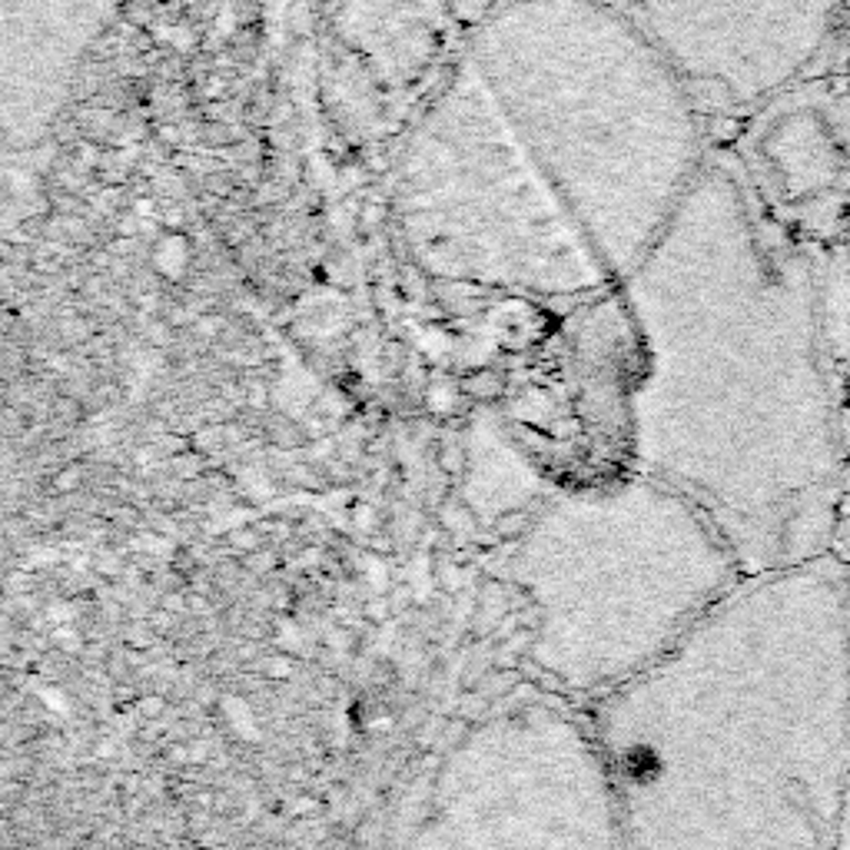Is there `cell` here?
I'll list each match as a JSON object with an SVG mask.
<instances>
[{
    "mask_svg": "<svg viewBox=\"0 0 850 850\" xmlns=\"http://www.w3.org/2000/svg\"><path fill=\"white\" fill-rule=\"evenodd\" d=\"M469 60L625 279L705 170L688 80L615 0H502Z\"/></svg>",
    "mask_w": 850,
    "mask_h": 850,
    "instance_id": "obj_3",
    "label": "cell"
},
{
    "mask_svg": "<svg viewBox=\"0 0 850 850\" xmlns=\"http://www.w3.org/2000/svg\"><path fill=\"white\" fill-rule=\"evenodd\" d=\"M695 96L751 106L801 80L850 0H615Z\"/></svg>",
    "mask_w": 850,
    "mask_h": 850,
    "instance_id": "obj_7",
    "label": "cell"
},
{
    "mask_svg": "<svg viewBox=\"0 0 850 850\" xmlns=\"http://www.w3.org/2000/svg\"><path fill=\"white\" fill-rule=\"evenodd\" d=\"M120 0H0V130L7 150L37 146Z\"/></svg>",
    "mask_w": 850,
    "mask_h": 850,
    "instance_id": "obj_8",
    "label": "cell"
},
{
    "mask_svg": "<svg viewBox=\"0 0 850 850\" xmlns=\"http://www.w3.org/2000/svg\"><path fill=\"white\" fill-rule=\"evenodd\" d=\"M628 850H834L850 788V578L745 575L658 665L592 705Z\"/></svg>",
    "mask_w": 850,
    "mask_h": 850,
    "instance_id": "obj_2",
    "label": "cell"
},
{
    "mask_svg": "<svg viewBox=\"0 0 850 850\" xmlns=\"http://www.w3.org/2000/svg\"><path fill=\"white\" fill-rule=\"evenodd\" d=\"M618 283L635 469L698 502L745 575L818 555L841 449L808 266L735 176L705 166Z\"/></svg>",
    "mask_w": 850,
    "mask_h": 850,
    "instance_id": "obj_1",
    "label": "cell"
},
{
    "mask_svg": "<svg viewBox=\"0 0 850 850\" xmlns=\"http://www.w3.org/2000/svg\"><path fill=\"white\" fill-rule=\"evenodd\" d=\"M509 578L532 608L539 678L595 705L658 665L745 565L698 502L635 469L549 495L515 539Z\"/></svg>",
    "mask_w": 850,
    "mask_h": 850,
    "instance_id": "obj_4",
    "label": "cell"
},
{
    "mask_svg": "<svg viewBox=\"0 0 850 850\" xmlns=\"http://www.w3.org/2000/svg\"><path fill=\"white\" fill-rule=\"evenodd\" d=\"M396 219L416 266L446 283L562 299L612 279L469 57L402 146Z\"/></svg>",
    "mask_w": 850,
    "mask_h": 850,
    "instance_id": "obj_5",
    "label": "cell"
},
{
    "mask_svg": "<svg viewBox=\"0 0 850 850\" xmlns=\"http://www.w3.org/2000/svg\"><path fill=\"white\" fill-rule=\"evenodd\" d=\"M409 850H628L588 718L545 701L485 718L442 761Z\"/></svg>",
    "mask_w": 850,
    "mask_h": 850,
    "instance_id": "obj_6",
    "label": "cell"
}]
</instances>
